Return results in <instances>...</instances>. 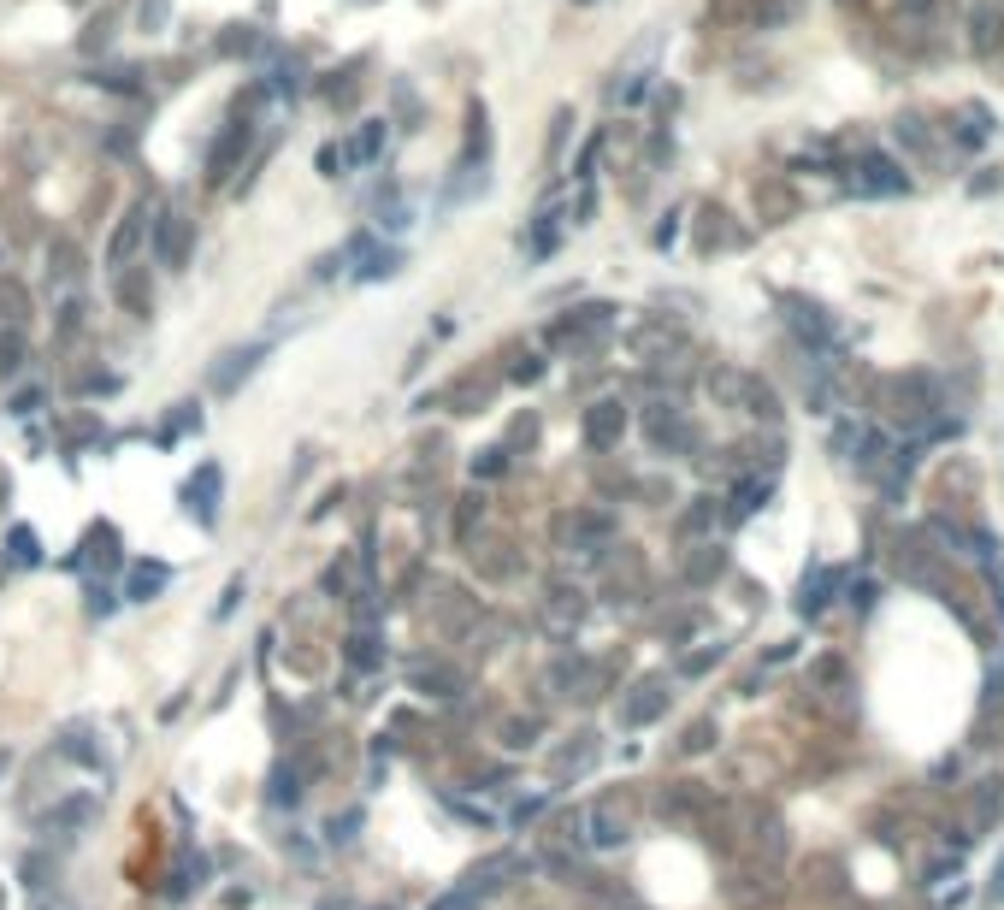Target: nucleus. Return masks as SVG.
<instances>
[{"mask_svg":"<svg viewBox=\"0 0 1004 910\" xmlns=\"http://www.w3.org/2000/svg\"><path fill=\"white\" fill-rule=\"evenodd\" d=\"M987 899H1004V863H999V875H993V893Z\"/></svg>","mask_w":1004,"mask_h":910,"instance_id":"obj_1","label":"nucleus"}]
</instances>
